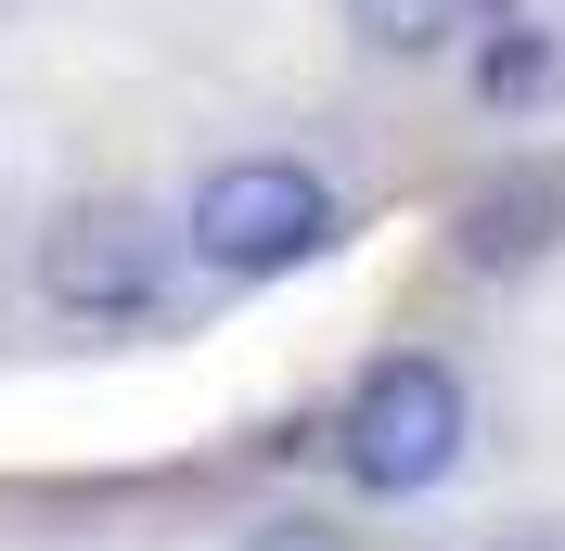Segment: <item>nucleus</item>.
Masks as SVG:
<instances>
[{
  "label": "nucleus",
  "instance_id": "nucleus-4",
  "mask_svg": "<svg viewBox=\"0 0 565 551\" xmlns=\"http://www.w3.org/2000/svg\"><path fill=\"white\" fill-rule=\"evenodd\" d=\"M565 231V180H489V193H476V206H462V257H476V270H527L540 244Z\"/></svg>",
  "mask_w": 565,
  "mask_h": 551
},
{
  "label": "nucleus",
  "instance_id": "nucleus-2",
  "mask_svg": "<svg viewBox=\"0 0 565 551\" xmlns=\"http://www.w3.org/2000/svg\"><path fill=\"white\" fill-rule=\"evenodd\" d=\"M462 436H476V411H462V372L450 359H373L348 398V436H334V462H348L373 500H424V487L462 462Z\"/></svg>",
  "mask_w": 565,
  "mask_h": 551
},
{
  "label": "nucleus",
  "instance_id": "nucleus-3",
  "mask_svg": "<svg viewBox=\"0 0 565 551\" xmlns=\"http://www.w3.org/2000/svg\"><path fill=\"white\" fill-rule=\"evenodd\" d=\"M39 282H52V309H77V321H141L168 295V231L141 206H77V218L39 231Z\"/></svg>",
  "mask_w": 565,
  "mask_h": 551
},
{
  "label": "nucleus",
  "instance_id": "nucleus-5",
  "mask_svg": "<svg viewBox=\"0 0 565 551\" xmlns=\"http://www.w3.org/2000/svg\"><path fill=\"white\" fill-rule=\"evenodd\" d=\"M348 13H360V39H373V52H398V65H412V52H450L462 13H501V0H348Z\"/></svg>",
  "mask_w": 565,
  "mask_h": 551
},
{
  "label": "nucleus",
  "instance_id": "nucleus-1",
  "mask_svg": "<svg viewBox=\"0 0 565 551\" xmlns=\"http://www.w3.org/2000/svg\"><path fill=\"white\" fill-rule=\"evenodd\" d=\"M180 244H193L218 282L309 270L321 244H334V193H321V168H296V154H232V168L193 180V218H180Z\"/></svg>",
  "mask_w": 565,
  "mask_h": 551
},
{
  "label": "nucleus",
  "instance_id": "nucleus-6",
  "mask_svg": "<svg viewBox=\"0 0 565 551\" xmlns=\"http://www.w3.org/2000/svg\"><path fill=\"white\" fill-rule=\"evenodd\" d=\"M489 90H501V104L553 90V39H501V52H489Z\"/></svg>",
  "mask_w": 565,
  "mask_h": 551
},
{
  "label": "nucleus",
  "instance_id": "nucleus-7",
  "mask_svg": "<svg viewBox=\"0 0 565 551\" xmlns=\"http://www.w3.org/2000/svg\"><path fill=\"white\" fill-rule=\"evenodd\" d=\"M245 551H348V539H334V526H296V514H282V526H257Z\"/></svg>",
  "mask_w": 565,
  "mask_h": 551
}]
</instances>
